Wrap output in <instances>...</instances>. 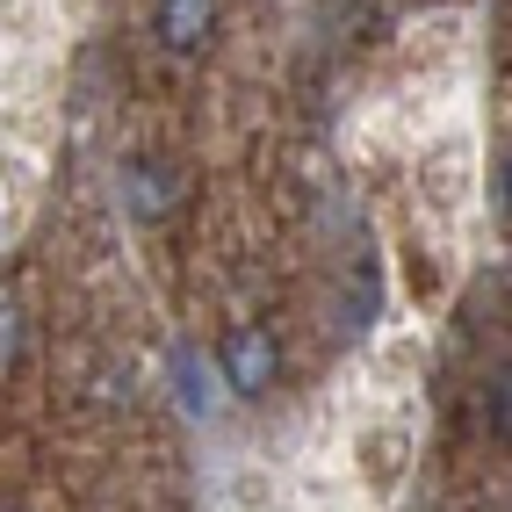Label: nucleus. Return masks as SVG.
<instances>
[{
  "mask_svg": "<svg viewBox=\"0 0 512 512\" xmlns=\"http://www.w3.org/2000/svg\"><path fill=\"white\" fill-rule=\"evenodd\" d=\"M217 375H224L231 397H267L275 375H282V339L267 325H231L217 339Z\"/></svg>",
  "mask_w": 512,
  "mask_h": 512,
  "instance_id": "f257e3e1",
  "label": "nucleus"
},
{
  "mask_svg": "<svg viewBox=\"0 0 512 512\" xmlns=\"http://www.w3.org/2000/svg\"><path fill=\"white\" fill-rule=\"evenodd\" d=\"M217 37V0H159V44L174 58H202Z\"/></svg>",
  "mask_w": 512,
  "mask_h": 512,
  "instance_id": "f03ea898",
  "label": "nucleus"
},
{
  "mask_svg": "<svg viewBox=\"0 0 512 512\" xmlns=\"http://www.w3.org/2000/svg\"><path fill=\"white\" fill-rule=\"evenodd\" d=\"M123 202L138 224H159L166 210H174V174H166L159 159H130L123 166Z\"/></svg>",
  "mask_w": 512,
  "mask_h": 512,
  "instance_id": "7ed1b4c3",
  "label": "nucleus"
},
{
  "mask_svg": "<svg viewBox=\"0 0 512 512\" xmlns=\"http://www.w3.org/2000/svg\"><path fill=\"white\" fill-rule=\"evenodd\" d=\"M491 426H498V440H512V361L491 375Z\"/></svg>",
  "mask_w": 512,
  "mask_h": 512,
  "instance_id": "20e7f679",
  "label": "nucleus"
},
{
  "mask_svg": "<svg viewBox=\"0 0 512 512\" xmlns=\"http://www.w3.org/2000/svg\"><path fill=\"white\" fill-rule=\"evenodd\" d=\"M8 361H15V311L0 303V368H8Z\"/></svg>",
  "mask_w": 512,
  "mask_h": 512,
  "instance_id": "39448f33",
  "label": "nucleus"
},
{
  "mask_svg": "<svg viewBox=\"0 0 512 512\" xmlns=\"http://www.w3.org/2000/svg\"><path fill=\"white\" fill-rule=\"evenodd\" d=\"M498 202H505V217H512V152H505V166H498Z\"/></svg>",
  "mask_w": 512,
  "mask_h": 512,
  "instance_id": "423d86ee",
  "label": "nucleus"
},
{
  "mask_svg": "<svg viewBox=\"0 0 512 512\" xmlns=\"http://www.w3.org/2000/svg\"><path fill=\"white\" fill-rule=\"evenodd\" d=\"M0 512H15V505H0Z\"/></svg>",
  "mask_w": 512,
  "mask_h": 512,
  "instance_id": "0eeeda50",
  "label": "nucleus"
}]
</instances>
